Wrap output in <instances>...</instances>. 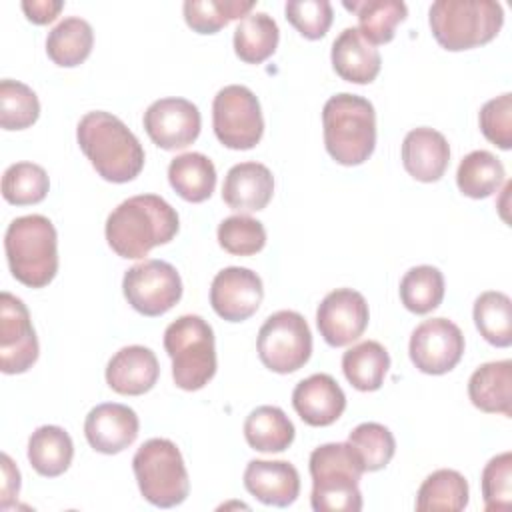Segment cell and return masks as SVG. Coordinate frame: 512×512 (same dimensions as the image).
I'll list each match as a JSON object with an SVG mask.
<instances>
[{"instance_id":"obj_1","label":"cell","mask_w":512,"mask_h":512,"mask_svg":"<svg viewBox=\"0 0 512 512\" xmlns=\"http://www.w3.org/2000/svg\"><path fill=\"white\" fill-rule=\"evenodd\" d=\"M180 228L178 212L156 194H138L120 202L106 218L108 246L122 258H144L168 244Z\"/></svg>"},{"instance_id":"obj_2","label":"cell","mask_w":512,"mask_h":512,"mask_svg":"<svg viewBox=\"0 0 512 512\" xmlns=\"http://www.w3.org/2000/svg\"><path fill=\"white\" fill-rule=\"evenodd\" d=\"M80 150L94 170L108 182L124 184L144 168V148L128 126L114 114L94 110L80 118L76 128Z\"/></svg>"},{"instance_id":"obj_3","label":"cell","mask_w":512,"mask_h":512,"mask_svg":"<svg viewBox=\"0 0 512 512\" xmlns=\"http://www.w3.org/2000/svg\"><path fill=\"white\" fill-rule=\"evenodd\" d=\"M326 152L342 166L366 162L376 146V112L370 100L340 92L322 108Z\"/></svg>"},{"instance_id":"obj_4","label":"cell","mask_w":512,"mask_h":512,"mask_svg":"<svg viewBox=\"0 0 512 512\" xmlns=\"http://www.w3.org/2000/svg\"><path fill=\"white\" fill-rule=\"evenodd\" d=\"M364 474L362 460L348 442H328L312 450L310 504L316 512H358L362 492L358 482Z\"/></svg>"},{"instance_id":"obj_5","label":"cell","mask_w":512,"mask_h":512,"mask_svg":"<svg viewBox=\"0 0 512 512\" xmlns=\"http://www.w3.org/2000/svg\"><path fill=\"white\" fill-rule=\"evenodd\" d=\"M4 250L12 276L28 288L48 286L58 272V236L42 214L14 218L4 234Z\"/></svg>"},{"instance_id":"obj_6","label":"cell","mask_w":512,"mask_h":512,"mask_svg":"<svg viewBox=\"0 0 512 512\" xmlns=\"http://www.w3.org/2000/svg\"><path fill=\"white\" fill-rule=\"evenodd\" d=\"M428 22L436 42L458 52L494 40L504 24V10L494 0H436Z\"/></svg>"},{"instance_id":"obj_7","label":"cell","mask_w":512,"mask_h":512,"mask_svg":"<svg viewBox=\"0 0 512 512\" xmlns=\"http://www.w3.org/2000/svg\"><path fill=\"white\" fill-rule=\"evenodd\" d=\"M164 348L172 360V378L178 388L194 392L214 378V332L202 316L184 314L168 324L164 330Z\"/></svg>"},{"instance_id":"obj_8","label":"cell","mask_w":512,"mask_h":512,"mask_svg":"<svg viewBox=\"0 0 512 512\" xmlns=\"http://www.w3.org/2000/svg\"><path fill=\"white\" fill-rule=\"evenodd\" d=\"M140 494L158 508H172L190 492L188 470L178 446L168 438L146 440L132 458Z\"/></svg>"},{"instance_id":"obj_9","label":"cell","mask_w":512,"mask_h":512,"mask_svg":"<svg viewBox=\"0 0 512 512\" xmlns=\"http://www.w3.org/2000/svg\"><path fill=\"white\" fill-rule=\"evenodd\" d=\"M256 348L260 362L268 370L290 374L308 362L312 354V332L302 314L278 310L260 326Z\"/></svg>"},{"instance_id":"obj_10","label":"cell","mask_w":512,"mask_h":512,"mask_svg":"<svg viewBox=\"0 0 512 512\" xmlns=\"http://www.w3.org/2000/svg\"><path fill=\"white\" fill-rule=\"evenodd\" d=\"M212 126L226 148H254L264 134V118L254 92L240 84L218 90L212 102Z\"/></svg>"},{"instance_id":"obj_11","label":"cell","mask_w":512,"mask_h":512,"mask_svg":"<svg viewBox=\"0 0 512 512\" xmlns=\"http://www.w3.org/2000/svg\"><path fill=\"white\" fill-rule=\"evenodd\" d=\"M122 292L128 304L144 316H162L182 298V280L164 260H144L126 270Z\"/></svg>"},{"instance_id":"obj_12","label":"cell","mask_w":512,"mask_h":512,"mask_svg":"<svg viewBox=\"0 0 512 512\" xmlns=\"http://www.w3.org/2000/svg\"><path fill=\"white\" fill-rule=\"evenodd\" d=\"M412 364L432 376L450 372L464 354L462 330L448 318H430L418 324L408 344Z\"/></svg>"},{"instance_id":"obj_13","label":"cell","mask_w":512,"mask_h":512,"mask_svg":"<svg viewBox=\"0 0 512 512\" xmlns=\"http://www.w3.org/2000/svg\"><path fill=\"white\" fill-rule=\"evenodd\" d=\"M38 338L26 304L10 292L0 296V370L22 374L38 360Z\"/></svg>"},{"instance_id":"obj_14","label":"cell","mask_w":512,"mask_h":512,"mask_svg":"<svg viewBox=\"0 0 512 512\" xmlns=\"http://www.w3.org/2000/svg\"><path fill=\"white\" fill-rule=\"evenodd\" d=\"M370 320L364 296L352 288H336L324 296L316 310V324L326 344L342 348L358 340Z\"/></svg>"},{"instance_id":"obj_15","label":"cell","mask_w":512,"mask_h":512,"mask_svg":"<svg viewBox=\"0 0 512 512\" xmlns=\"http://www.w3.org/2000/svg\"><path fill=\"white\" fill-rule=\"evenodd\" d=\"M202 118L186 98H160L144 112V130L150 140L164 150H180L190 146L200 134Z\"/></svg>"},{"instance_id":"obj_16","label":"cell","mask_w":512,"mask_h":512,"mask_svg":"<svg viewBox=\"0 0 512 512\" xmlns=\"http://www.w3.org/2000/svg\"><path fill=\"white\" fill-rule=\"evenodd\" d=\"M264 286L256 272L244 266L220 270L210 284V304L228 322L248 320L260 308Z\"/></svg>"},{"instance_id":"obj_17","label":"cell","mask_w":512,"mask_h":512,"mask_svg":"<svg viewBox=\"0 0 512 512\" xmlns=\"http://www.w3.org/2000/svg\"><path fill=\"white\" fill-rule=\"evenodd\" d=\"M138 414L118 402L94 406L84 420V436L88 444L102 454H118L126 450L138 436Z\"/></svg>"},{"instance_id":"obj_18","label":"cell","mask_w":512,"mask_h":512,"mask_svg":"<svg viewBox=\"0 0 512 512\" xmlns=\"http://www.w3.org/2000/svg\"><path fill=\"white\" fill-rule=\"evenodd\" d=\"M292 406L308 426H330L342 416L346 396L330 374L320 372L296 384Z\"/></svg>"},{"instance_id":"obj_19","label":"cell","mask_w":512,"mask_h":512,"mask_svg":"<svg viewBox=\"0 0 512 512\" xmlns=\"http://www.w3.org/2000/svg\"><path fill=\"white\" fill-rule=\"evenodd\" d=\"M158 376L156 354L140 344L120 348L106 366V384L122 396H140L152 390Z\"/></svg>"},{"instance_id":"obj_20","label":"cell","mask_w":512,"mask_h":512,"mask_svg":"<svg viewBox=\"0 0 512 512\" xmlns=\"http://www.w3.org/2000/svg\"><path fill=\"white\" fill-rule=\"evenodd\" d=\"M244 486L262 504L286 508L300 494V474L286 460H250Z\"/></svg>"},{"instance_id":"obj_21","label":"cell","mask_w":512,"mask_h":512,"mask_svg":"<svg viewBox=\"0 0 512 512\" xmlns=\"http://www.w3.org/2000/svg\"><path fill=\"white\" fill-rule=\"evenodd\" d=\"M450 162V146L434 128H414L402 142V164L418 182H438Z\"/></svg>"},{"instance_id":"obj_22","label":"cell","mask_w":512,"mask_h":512,"mask_svg":"<svg viewBox=\"0 0 512 512\" xmlns=\"http://www.w3.org/2000/svg\"><path fill=\"white\" fill-rule=\"evenodd\" d=\"M274 194V176L260 162L234 164L222 184V200L238 212H258Z\"/></svg>"},{"instance_id":"obj_23","label":"cell","mask_w":512,"mask_h":512,"mask_svg":"<svg viewBox=\"0 0 512 512\" xmlns=\"http://www.w3.org/2000/svg\"><path fill=\"white\" fill-rule=\"evenodd\" d=\"M332 66L336 74L354 84H370L382 66L380 52L358 28H344L332 44Z\"/></svg>"},{"instance_id":"obj_24","label":"cell","mask_w":512,"mask_h":512,"mask_svg":"<svg viewBox=\"0 0 512 512\" xmlns=\"http://www.w3.org/2000/svg\"><path fill=\"white\" fill-rule=\"evenodd\" d=\"M470 402L488 414L512 416V362H486L468 380Z\"/></svg>"},{"instance_id":"obj_25","label":"cell","mask_w":512,"mask_h":512,"mask_svg":"<svg viewBox=\"0 0 512 512\" xmlns=\"http://www.w3.org/2000/svg\"><path fill=\"white\" fill-rule=\"evenodd\" d=\"M168 182L186 202H204L216 186V168L202 152H186L176 156L168 166Z\"/></svg>"},{"instance_id":"obj_26","label":"cell","mask_w":512,"mask_h":512,"mask_svg":"<svg viewBox=\"0 0 512 512\" xmlns=\"http://www.w3.org/2000/svg\"><path fill=\"white\" fill-rule=\"evenodd\" d=\"M74 456L70 434L60 426H40L28 440V460L32 468L46 478H56L68 470Z\"/></svg>"},{"instance_id":"obj_27","label":"cell","mask_w":512,"mask_h":512,"mask_svg":"<svg viewBox=\"0 0 512 512\" xmlns=\"http://www.w3.org/2000/svg\"><path fill=\"white\" fill-rule=\"evenodd\" d=\"M390 368L386 348L376 340H364L348 348L342 356V370L346 380L360 392H374L384 384Z\"/></svg>"},{"instance_id":"obj_28","label":"cell","mask_w":512,"mask_h":512,"mask_svg":"<svg viewBox=\"0 0 512 512\" xmlns=\"http://www.w3.org/2000/svg\"><path fill=\"white\" fill-rule=\"evenodd\" d=\"M294 424L278 406H258L244 420V438L258 452H282L294 440Z\"/></svg>"},{"instance_id":"obj_29","label":"cell","mask_w":512,"mask_h":512,"mask_svg":"<svg viewBox=\"0 0 512 512\" xmlns=\"http://www.w3.org/2000/svg\"><path fill=\"white\" fill-rule=\"evenodd\" d=\"M92 44V26L80 16H68L48 32L46 54L54 64L72 68L90 56Z\"/></svg>"},{"instance_id":"obj_30","label":"cell","mask_w":512,"mask_h":512,"mask_svg":"<svg viewBox=\"0 0 512 512\" xmlns=\"http://www.w3.org/2000/svg\"><path fill=\"white\" fill-rule=\"evenodd\" d=\"M342 6L358 16V30L370 44L390 42L408 14L402 0H356L342 2Z\"/></svg>"},{"instance_id":"obj_31","label":"cell","mask_w":512,"mask_h":512,"mask_svg":"<svg viewBox=\"0 0 512 512\" xmlns=\"http://www.w3.org/2000/svg\"><path fill=\"white\" fill-rule=\"evenodd\" d=\"M280 30L266 12L246 14L234 30V52L246 64H260L270 58L278 46Z\"/></svg>"},{"instance_id":"obj_32","label":"cell","mask_w":512,"mask_h":512,"mask_svg":"<svg viewBox=\"0 0 512 512\" xmlns=\"http://www.w3.org/2000/svg\"><path fill=\"white\" fill-rule=\"evenodd\" d=\"M468 482L466 478L450 468H440L426 476L416 494L418 512H458L468 506Z\"/></svg>"},{"instance_id":"obj_33","label":"cell","mask_w":512,"mask_h":512,"mask_svg":"<svg viewBox=\"0 0 512 512\" xmlns=\"http://www.w3.org/2000/svg\"><path fill=\"white\" fill-rule=\"evenodd\" d=\"M504 164L488 150L466 154L456 170V184L468 198L480 200L492 196L504 182Z\"/></svg>"},{"instance_id":"obj_34","label":"cell","mask_w":512,"mask_h":512,"mask_svg":"<svg viewBox=\"0 0 512 512\" xmlns=\"http://www.w3.org/2000/svg\"><path fill=\"white\" fill-rule=\"evenodd\" d=\"M474 324L486 342L498 348L512 344V302L498 290L482 292L474 302Z\"/></svg>"},{"instance_id":"obj_35","label":"cell","mask_w":512,"mask_h":512,"mask_svg":"<svg viewBox=\"0 0 512 512\" xmlns=\"http://www.w3.org/2000/svg\"><path fill=\"white\" fill-rule=\"evenodd\" d=\"M256 6L254 0H186L184 20L198 34H214L232 20H242Z\"/></svg>"},{"instance_id":"obj_36","label":"cell","mask_w":512,"mask_h":512,"mask_svg":"<svg viewBox=\"0 0 512 512\" xmlns=\"http://www.w3.org/2000/svg\"><path fill=\"white\" fill-rule=\"evenodd\" d=\"M444 298V276L436 266H414L400 280V300L414 314H428Z\"/></svg>"},{"instance_id":"obj_37","label":"cell","mask_w":512,"mask_h":512,"mask_svg":"<svg viewBox=\"0 0 512 512\" xmlns=\"http://www.w3.org/2000/svg\"><path fill=\"white\" fill-rule=\"evenodd\" d=\"M50 188L48 174L34 162H16L2 176V196L8 204L28 206L46 198Z\"/></svg>"},{"instance_id":"obj_38","label":"cell","mask_w":512,"mask_h":512,"mask_svg":"<svg viewBox=\"0 0 512 512\" xmlns=\"http://www.w3.org/2000/svg\"><path fill=\"white\" fill-rule=\"evenodd\" d=\"M348 444L362 460L364 472L382 470L396 452L392 432L378 422H362L348 434Z\"/></svg>"},{"instance_id":"obj_39","label":"cell","mask_w":512,"mask_h":512,"mask_svg":"<svg viewBox=\"0 0 512 512\" xmlns=\"http://www.w3.org/2000/svg\"><path fill=\"white\" fill-rule=\"evenodd\" d=\"M40 116L36 92L24 82L4 78L0 82V124L4 130H24Z\"/></svg>"},{"instance_id":"obj_40","label":"cell","mask_w":512,"mask_h":512,"mask_svg":"<svg viewBox=\"0 0 512 512\" xmlns=\"http://www.w3.org/2000/svg\"><path fill=\"white\" fill-rule=\"evenodd\" d=\"M218 244L234 256H252L266 244V228L246 214L228 216L218 226Z\"/></svg>"},{"instance_id":"obj_41","label":"cell","mask_w":512,"mask_h":512,"mask_svg":"<svg viewBox=\"0 0 512 512\" xmlns=\"http://www.w3.org/2000/svg\"><path fill=\"white\" fill-rule=\"evenodd\" d=\"M484 508L488 512L512 506V454L502 452L488 460L480 478Z\"/></svg>"},{"instance_id":"obj_42","label":"cell","mask_w":512,"mask_h":512,"mask_svg":"<svg viewBox=\"0 0 512 512\" xmlns=\"http://www.w3.org/2000/svg\"><path fill=\"white\" fill-rule=\"evenodd\" d=\"M286 20L308 40L326 36L334 12L328 0H292L284 6Z\"/></svg>"},{"instance_id":"obj_43","label":"cell","mask_w":512,"mask_h":512,"mask_svg":"<svg viewBox=\"0 0 512 512\" xmlns=\"http://www.w3.org/2000/svg\"><path fill=\"white\" fill-rule=\"evenodd\" d=\"M482 134L502 150L512 146V94L504 92L480 108Z\"/></svg>"},{"instance_id":"obj_44","label":"cell","mask_w":512,"mask_h":512,"mask_svg":"<svg viewBox=\"0 0 512 512\" xmlns=\"http://www.w3.org/2000/svg\"><path fill=\"white\" fill-rule=\"evenodd\" d=\"M62 6H64L62 0H24L22 2V10L26 18L34 24L52 22L60 14Z\"/></svg>"},{"instance_id":"obj_45","label":"cell","mask_w":512,"mask_h":512,"mask_svg":"<svg viewBox=\"0 0 512 512\" xmlns=\"http://www.w3.org/2000/svg\"><path fill=\"white\" fill-rule=\"evenodd\" d=\"M20 490V472L10 460L8 454H2V508H8L10 500L18 496Z\"/></svg>"}]
</instances>
